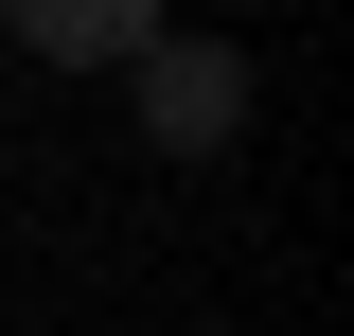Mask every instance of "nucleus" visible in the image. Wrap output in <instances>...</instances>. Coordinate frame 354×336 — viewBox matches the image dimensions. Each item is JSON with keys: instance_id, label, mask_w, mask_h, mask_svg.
I'll use <instances>...</instances> for the list:
<instances>
[{"instance_id": "1", "label": "nucleus", "mask_w": 354, "mask_h": 336, "mask_svg": "<svg viewBox=\"0 0 354 336\" xmlns=\"http://www.w3.org/2000/svg\"><path fill=\"white\" fill-rule=\"evenodd\" d=\"M124 71H142V142H160V160H213V142L248 124V53H230V36H177V18H160Z\"/></svg>"}, {"instance_id": "2", "label": "nucleus", "mask_w": 354, "mask_h": 336, "mask_svg": "<svg viewBox=\"0 0 354 336\" xmlns=\"http://www.w3.org/2000/svg\"><path fill=\"white\" fill-rule=\"evenodd\" d=\"M18 18V53H53V71H124L142 36H160V0H0Z\"/></svg>"}]
</instances>
